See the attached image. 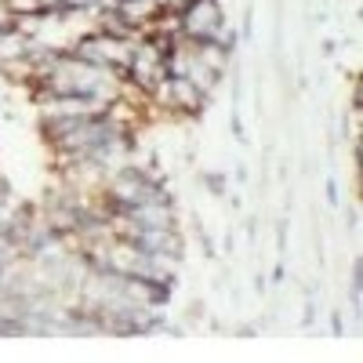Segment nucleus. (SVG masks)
<instances>
[{"instance_id":"nucleus-1","label":"nucleus","mask_w":363,"mask_h":363,"mask_svg":"<svg viewBox=\"0 0 363 363\" xmlns=\"http://www.w3.org/2000/svg\"><path fill=\"white\" fill-rule=\"evenodd\" d=\"M124 73H131V84L135 87H142L145 95H153V87L167 77V40L164 37L138 40Z\"/></svg>"},{"instance_id":"nucleus-2","label":"nucleus","mask_w":363,"mask_h":363,"mask_svg":"<svg viewBox=\"0 0 363 363\" xmlns=\"http://www.w3.org/2000/svg\"><path fill=\"white\" fill-rule=\"evenodd\" d=\"M178 22H182V33L193 37V40L222 44V37H225V15L218 8V0H189V4L178 11Z\"/></svg>"}]
</instances>
